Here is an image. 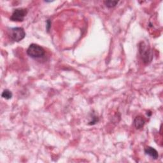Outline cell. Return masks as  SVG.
Returning <instances> with one entry per match:
<instances>
[{
    "mask_svg": "<svg viewBox=\"0 0 163 163\" xmlns=\"http://www.w3.org/2000/svg\"><path fill=\"white\" fill-rule=\"evenodd\" d=\"M51 22L50 20H48L46 21V29H47L48 31H49L50 28H51Z\"/></svg>",
    "mask_w": 163,
    "mask_h": 163,
    "instance_id": "9c48e42d",
    "label": "cell"
},
{
    "mask_svg": "<svg viewBox=\"0 0 163 163\" xmlns=\"http://www.w3.org/2000/svg\"><path fill=\"white\" fill-rule=\"evenodd\" d=\"M10 37L14 41L19 42L26 37V33L22 28H14L11 29Z\"/></svg>",
    "mask_w": 163,
    "mask_h": 163,
    "instance_id": "3957f363",
    "label": "cell"
},
{
    "mask_svg": "<svg viewBox=\"0 0 163 163\" xmlns=\"http://www.w3.org/2000/svg\"><path fill=\"white\" fill-rule=\"evenodd\" d=\"M12 93H11V92L8 89H6L5 90L3 93H2V96L6 99H11V98H12Z\"/></svg>",
    "mask_w": 163,
    "mask_h": 163,
    "instance_id": "52a82bcc",
    "label": "cell"
},
{
    "mask_svg": "<svg viewBox=\"0 0 163 163\" xmlns=\"http://www.w3.org/2000/svg\"><path fill=\"white\" fill-rule=\"evenodd\" d=\"M145 123V119L142 117H141V116H138L134 120V125L137 130H139L142 128Z\"/></svg>",
    "mask_w": 163,
    "mask_h": 163,
    "instance_id": "8992f818",
    "label": "cell"
},
{
    "mask_svg": "<svg viewBox=\"0 0 163 163\" xmlns=\"http://www.w3.org/2000/svg\"><path fill=\"white\" fill-rule=\"evenodd\" d=\"M145 153L154 159H157L159 157L157 151L154 148L151 147H147L145 148Z\"/></svg>",
    "mask_w": 163,
    "mask_h": 163,
    "instance_id": "5b68a950",
    "label": "cell"
},
{
    "mask_svg": "<svg viewBox=\"0 0 163 163\" xmlns=\"http://www.w3.org/2000/svg\"><path fill=\"white\" fill-rule=\"evenodd\" d=\"M45 50L41 46L33 43L29 45L27 50V54L33 58H40L45 55Z\"/></svg>",
    "mask_w": 163,
    "mask_h": 163,
    "instance_id": "6da1fadb",
    "label": "cell"
},
{
    "mask_svg": "<svg viewBox=\"0 0 163 163\" xmlns=\"http://www.w3.org/2000/svg\"><path fill=\"white\" fill-rule=\"evenodd\" d=\"M28 14V10L26 8H18L14 10V13L11 15L10 19L12 21L22 22L24 20V17Z\"/></svg>",
    "mask_w": 163,
    "mask_h": 163,
    "instance_id": "277c9868",
    "label": "cell"
},
{
    "mask_svg": "<svg viewBox=\"0 0 163 163\" xmlns=\"http://www.w3.org/2000/svg\"><path fill=\"white\" fill-rule=\"evenodd\" d=\"M139 54L141 55L142 60L145 63H149L152 59V54L150 49L148 47L147 45L144 42H141L139 46Z\"/></svg>",
    "mask_w": 163,
    "mask_h": 163,
    "instance_id": "7a4b0ae2",
    "label": "cell"
},
{
    "mask_svg": "<svg viewBox=\"0 0 163 163\" xmlns=\"http://www.w3.org/2000/svg\"><path fill=\"white\" fill-rule=\"evenodd\" d=\"M118 3H119V2H117V1H105V2H104V3L105 4L107 7H108V8L114 7L118 4Z\"/></svg>",
    "mask_w": 163,
    "mask_h": 163,
    "instance_id": "ba28073f",
    "label": "cell"
}]
</instances>
